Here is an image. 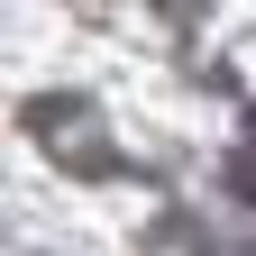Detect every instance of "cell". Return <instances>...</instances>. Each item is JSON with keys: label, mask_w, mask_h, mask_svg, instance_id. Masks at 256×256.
Listing matches in <instances>:
<instances>
[{"label": "cell", "mask_w": 256, "mask_h": 256, "mask_svg": "<svg viewBox=\"0 0 256 256\" xmlns=\"http://www.w3.org/2000/svg\"><path fill=\"white\" fill-rule=\"evenodd\" d=\"M229 192H238V202H256V110H247V128H238V156H229Z\"/></svg>", "instance_id": "1"}]
</instances>
